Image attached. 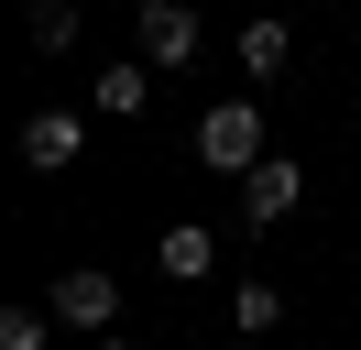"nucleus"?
I'll use <instances>...</instances> for the list:
<instances>
[{
  "instance_id": "obj_7",
  "label": "nucleus",
  "mask_w": 361,
  "mask_h": 350,
  "mask_svg": "<svg viewBox=\"0 0 361 350\" xmlns=\"http://www.w3.org/2000/svg\"><path fill=\"white\" fill-rule=\"evenodd\" d=\"M154 262H164V274H176V284H197V274H219V241H208L197 219H176V230H164V252H154Z\"/></svg>"
},
{
  "instance_id": "obj_5",
  "label": "nucleus",
  "mask_w": 361,
  "mask_h": 350,
  "mask_svg": "<svg viewBox=\"0 0 361 350\" xmlns=\"http://www.w3.org/2000/svg\"><path fill=\"white\" fill-rule=\"evenodd\" d=\"M295 186H307V175H295L285 153L252 164V175H241V219H263V230H274V219H295Z\"/></svg>"
},
{
  "instance_id": "obj_12",
  "label": "nucleus",
  "mask_w": 361,
  "mask_h": 350,
  "mask_svg": "<svg viewBox=\"0 0 361 350\" xmlns=\"http://www.w3.org/2000/svg\"><path fill=\"white\" fill-rule=\"evenodd\" d=\"M99 350H132V339H99Z\"/></svg>"
},
{
  "instance_id": "obj_4",
  "label": "nucleus",
  "mask_w": 361,
  "mask_h": 350,
  "mask_svg": "<svg viewBox=\"0 0 361 350\" xmlns=\"http://www.w3.org/2000/svg\"><path fill=\"white\" fill-rule=\"evenodd\" d=\"M77 153H88V121H77V109H33L23 121V164L33 175H66Z\"/></svg>"
},
{
  "instance_id": "obj_10",
  "label": "nucleus",
  "mask_w": 361,
  "mask_h": 350,
  "mask_svg": "<svg viewBox=\"0 0 361 350\" xmlns=\"http://www.w3.org/2000/svg\"><path fill=\"white\" fill-rule=\"evenodd\" d=\"M274 318H285V296H274V284H241V296H230V328H241V339H263Z\"/></svg>"
},
{
  "instance_id": "obj_3",
  "label": "nucleus",
  "mask_w": 361,
  "mask_h": 350,
  "mask_svg": "<svg viewBox=\"0 0 361 350\" xmlns=\"http://www.w3.org/2000/svg\"><path fill=\"white\" fill-rule=\"evenodd\" d=\"M132 44H142V66H186L208 44V22H197V0H142V11H132Z\"/></svg>"
},
{
  "instance_id": "obj_1",
  "label": "nucleus",
  "mask_w": 361,
  "mask_h": 350,
  "mask_svg": "<svg viewBox=\"0 0 361 350\" xmlns=\"http://www.w3.org/2000/svg\"><path fill=\"white\" fill-rule=\"evenodd\" d=\"M197 164H208V175H252V164H274V153H263V109H252V99H219V109L197 121Z\"/></svg>"
},
{
  "instance_id": "obj_8",
  "label": "nucleus",
  "mask_w": 361,
  "mask_h": 350,
  "mask_svg": "<svg viewBox=\"0 0 361 350\" xmlns=\"http://www.w3.org/2000/svg\"><path fill=\"white\" fill-rule=\"evenodd\" d=\"M285 55H295V33H285V22H241V66H252V77H285Z\"/></svg>"
},
{
  "instance_id": "obj_6",
  "label": "nucleus",
  "mask_w": 361,
  "mask_h": 350,
  "mask_svg": "<svg viewBox=\"0 0 361 350\" xmlns=\"http://www.w3.org/2000/svg\"><path fill=\"white\" fill-rule=\"evenodd\" d=\"M88 99H99V121H132V109L154 99V66H142V55H121V66H99V77H88Z\"/></svg>"
},
{
  "instance_id": "obj_9",
  "label": "nucleus",
  "mask_w": 361,
  "mask_h": 350,
  "mask_svg": "<svg viewBox=\"0 0 361 350\" xmlns=\"http://www.w3.org/2000/svg\"><path fill=\"white\" fill-rule=\"evenodd\" d=\"M77 33H88V11H77V0H33V44H44V55H66Z\"/></svg>"
},
{
  "instance_id": "obj_11",
  "label": "nucleus",
  "mask_w": 361,
  "mask_h": 350,
  "mask_svg": "<svg viewBox=\"0 0 361 350\" xmlns=\"http://www.w3.org/2000/svg\"><path fill=\"white\" fill-rule=\"evenodd\" d=\"M44 328H55V306H0V350H44Z\"/></svg>"
},
{
  "instance_id": "obj_2",
  "label": "nucleus",
  "mask_w": 361,
  "mask_h": 350,
  "mask_svg": "<svg viewBox=\"0 0 361 350\" xmlns=\"http://www.w3.org/2000/svg\"><path fill=\"white\" fill-rule=\"evenodd\" d=\"M44 306H55V328H88V339H110V318H121V274H99V262H66Z\"/></svg>"
}]
</instances>
